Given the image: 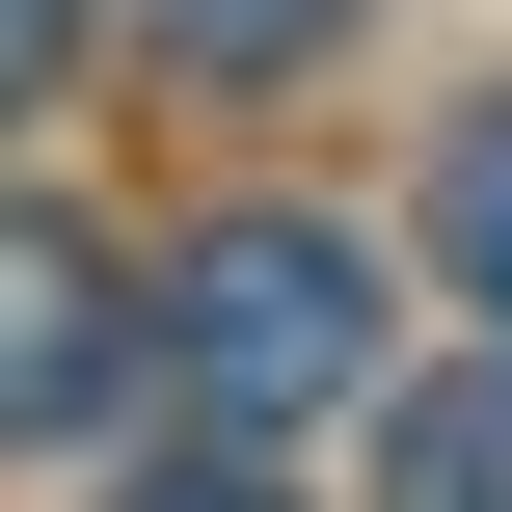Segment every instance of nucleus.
I'll return each instance as SVG.
<instances>
[{"instance_id": "1", "label": "nucleus", "mask_w": 512, "mask_h": 512, "mask_svg": "<svg viewBox=\"0 0 512 512\" xmlns=\"http://www.w3.org/2000/svg\"><path fill=\"white\" fill-rule=\"evenodd\" d=\"M135 351L189 378V432H297V405L378 378V243H351V216H216V243L135 297Z\"/></svg>"}, {"instance_id": "2", "label": "nucleus", "mask_w": 512, "mask_h": 512, "mask_svg": "<svg viewBox=\"0 0 512 512\" xmlns=\"http://www.w3.org/2000/svg\"><path fill=\"white\" fill-rule=\"evenodd\" d=\"M108 378H135V270H108L81 216H0V459H27V432H81Z\"/></svg>"}, {"instance_id": "3", "label": "nucleus", "mask_w": 512, "mask_h": 512, "mask_svg": "<svg viewBox=\"0 0 512 512\" xmlns=\"http://www.w3.org/2000/svg\"><path fill=\"white\" fill-rule=\"evenodd\" d=\"M378 512H512V351H459V378L378 405Z\"/></svg>"}, {"instance_id": "4", "label": "nucleus", "mask_w": 512, "mask_h": 512, "mask_svg": "<svg viewBox=\"0 0 512 512\" xmlns=\"http://www.w3.org/2000/svg\"><path fill=\"white\" fill-rule=\"evenodd\" d=\"M324 27H351V0H135V54H162V81H297Z\"/></svg>"}, {"instance_id": "5", "label": "nucleus", "mask_w": 512, "mask_h": 512, "mask_svg": "<svg viewBox=\"0 0 512 512\" xmlns=\"http://www.w3.org/2000/svg\"><path fill=\"white\" fill-rule=\"evenodd\" d=\"M432 243H459V297H486V324H512V108H486V135H459V162H432Z\"/></svg>"}, {"instance_id": "6", "label": "nucleus", "mask_w": 512, "mask_h": 512, "mask_svg": "<svg viewBox=\"0 0 512 512\" xmlns=\"http://www.w3.org/2000/svg\"><path fill=\"white\" fill-rule=\"evenodd\" d=\"M108 512H297V486H270V432H216V459H162V486H108Z\"/></svg>"}, {"instance_id": "7", "label": "nucleus", "mask_w": 512, "mask_h": 512, "mask_svg": "<svg viewBox=\"0 0 512 512\" xmlns=\"http://www.w3.org/2000/svg\"><path fill=\"white\" fill-rule=\"evenodd\" d=\"M54 54H81V0H0V135L54 108Z\"/></svg>"}]
</instances>
